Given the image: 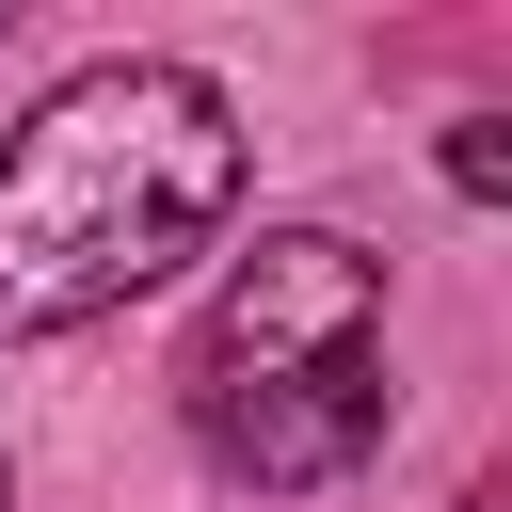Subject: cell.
<instances>
[{"mask_svg": "<svg viewBox=\"0 0 512 512\" xmlns=\"http://www.w3.org/2000/svg\"><path fill=\"white\" fill-rule=\"evenodd\" d=\"M240 208V112L192 64H96L0 144V336H64Z\"/></svg>", "mask_w": 512, "mask_h": 512, "instance_id": "obj_1", "label": "cell"}, {"mask_svg": "<svg viewBox=\"0 0 512 512\" xmlns=\"http://www.w3.org/2000/svg\"><path fill=\"white\" fill-rule=\"evenodd\" d=\"M192 416L240 480L304 496L336 464H368L384 432V256L288 224L240 256V288L208 304V352H192Z\"/></svg>", "mask_w": 512, "mask_h": 512, "instance_id": "obj_2", "label": "cell"}, {"mask_svg": "<svg viewBox=\"0 0 512 512\" xmlns=\"http://www.w3.org/2000/svg\"><path fill=\"white\" fill-rule=\"evenodd\" d=\"M448 192H512V128H448Z\"/></svg>", "mask_w": 512, "mask_h": 512, "instance_id": "obj_3", "label": "cell"}]
</instances>
